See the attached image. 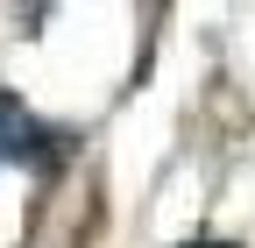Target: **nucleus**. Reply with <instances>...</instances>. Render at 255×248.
I'll return each mask as SVG.
<instances>
[{"mask_svg": "<svg viewBox=\"0 0 255 248\" xmlns=\"http://www.w3.org/2000/svg\"><path fill=\"white\" fill-rule=\"evenodd\" d=\"M184 248H234V241H184Z\"/></svg>", "mask_w": 255, "mask_h": 248, "instance_id": "7ed1b4c3", "label": "nucleus"}, {"mask_svg": "<svg viewBox=\"0 0 255 248\" xmlns=\"http://www.w3.org/2000/svg\"><path fill=\"white\" fill-rule=\"evenodd\" d=\"M28 135H36V114H28L14 92H0V163H21L28 156Z\"/></svg>", "mask_w": 255, "mask_h": 248, "instance_id": "f257e3e1", "label": "nucleus"}, {"mask_svg": "<svg viewBox=\"0 0 255 248\" xmlns=\"http://www.w3.org/2000/svg\"><path fill=\"white\" fill-rule=\"evenodd\" d=\"M64 156H71V135H64V128H43V121H36V135H28V156H21V163H36V170L50 177V170H64Z\"/></svg>", "mask_w": 255, "mask_h": 248, "instance_id": "f03ea898", "label": "nucleus"}]
</instances>
